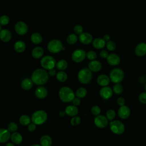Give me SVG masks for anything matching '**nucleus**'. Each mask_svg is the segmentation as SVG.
<instances>
[{"label":"nucleus","mask_w":146,"mask_h":146,"mask_svg":"<svg viewBox=\"0 0 146 146\" xmlns=\"http://www.w3.org/2000/svg\"><path fill=\"white\" fill-rule=\"evenodd\" d=\"M7 129L10 132H15L18 129V125L14 122H11L7 125Z\"/></svg>","instance_id":"nucleus-41"},{"label":"nucleus","mask_w":146,"mask_h":146,"mask_svg":"<svg viewBox=\"0 0 146 146\" xmlns=\"http://www.w3.org/2000/svg\"><path fill=\"white\" fill-rule=\"evenodd\" d=\"M106 46L107 47V49L110 51H114L116 48V43L112 41V40H109L106 42Z\"/></svg>","instance_id":"nucleus-37"},{"label":"nucleus","mask_w":146,"mask_h":146,"mask_svg":"<svg viewBox=\"0 0 146 146\" xmlns=\"http://www.w3.org/2000/svg\"><path fill=\"white\" fill-rule=\"evenodd\" d=\"M88 68L94 72H98L102 69V65L100 62L97 60H91L88 65Z\"/></svg>","instance_id":"nucleus-19"},{"label":"nucleus","mask_w":146,"mask_h":146,"mask_svg":"<svg viewBox=\"0 0 146 146\" xmlns=\"http://www.w3.org/2000/svg\"><path fill=\"white\" fill-rule=\"evenodd\" d=\"M11 134L10 132L6 128H0V143H5L10 138Z\"/></svg>","instance_id":"nucleus-20"},{"label":"nucleus","mask_w":146,"mask_h":146,"mask_svg":"<svg viewBox=\"0 0 146 146\" xmlns=\"http://www.w3.org/2000/svg\"><path fill=\"white\" fill-rule=\"evenodd\" d=\"M52 139L51 137L47 135H43L40 139V144L41 146H51L52 145Z\"/></svg>","instance_id":"nucleus-27"},{"label":"nucleus","mask_w":146,"mask_h":146,"mask_svg":"<svg viewBox=\"0 0 146 146\" xmlns=\"http://www.w3.org/2000/svg\"><path fill=\"white\" fill-rule=\"evenodd\" d=\"M79 40L82 44H89L92 42L93 36L88 32H83L79 35Z\"/></svg>","instance_id":"nucleus-14"},{"label":"nucleus","mask_w":146,"mask_h":146,"mask_svg":"<svg viewBox=\"0 0 146 146\" xmlns=\"http://www.w3.org/2000/svg\"><path fill=\"white\" fill-rule=\"evenodd\" d=\"M116 103L119 106H121L125 105V100L123 97L120 96V97L117 98V99H116Z\"/></svg>","instance_id":"nucleus-45"},{"label":"nucleus","mask_w":146,"mask_h":146,"mask_svg":"<svg viewBox=\"0 0 146 146\" xmlns=\"http://www.w3.org/2000/svg\"><path fill=\"white\" fill-rule=\"evenodd\" d=\"M19 121L20 124L22 125H27L30 123L31 119L28 115H23L20 116L19 119Z\"/></svg>","instance_id":"nucleus-35"},{"label":"nucleus","mask_w":146,"mask_h":146,"mask_svg":"<svg viewBox=\"0 0 146 146\" xmlns=\"http://www.w3.org/2000/svg\"><path fill=\"white\" fill-rule=\"evenodd\" d=\"M109 125L111 131L115 135H122L125 131V125L124 123L120 120H113L110 121Z\"/></svg>","instance_id":"nucleus-5"},{"label":"nucleus","mask_w":146,"mask_h":146,"mask_svg":"<svg viewBox=\"0 0 146 146\" xmlns=\"http://www.w3.org/2000/svg\"><path fill=\"white\" fill-rule=\"evenodd\" d=\"M5 146H15L14 144L11 143H8L7 144H6Z\"/></svg>","instance_id":"nucleus-52"},{"label":"nucleus","mask_w":146,"mask_h":146,"mask_svg":"<svg viewBox=\"0 0 146 146\" xmlns=\"http://www.w3.org/2000/svg\"><path fill=\"white\" fill-rule=\"evenodd\" d=\"M31 79L34 84L42 85L48 81V74L44 69L38 68L33 72Z\"/></svg>","instance_id":"nucleus-1"},{"label":"nucleus","mask_w":146,"mask_h":146,"mask_svg":"<svg viewBox=\"0 0 146 146\" xmlns=\"http://www.w3.org/2000/svg\"><path fill=\"white\" fill-rule=\"evenodd\" d=\"M35 96L40 99L45 98L47 95V90L44 87H39L35 91Z\"/></svg>","instance_id":"nucleus-22"},{"label":"nucleus","mask_w":146,"mask_h":146,"mask_svg":"<svg viewBox=\"0 0 146 146\" xmlns=\"http://www.w3.org/2000/svg\"><path fill=\"white\" fill-rule=\"evenodd\" d=\"M112 90L115 94L121 95L123 92L124 88L120 83H115L112 87Z\"/></svg>","instance_id":"nucleus-31"},{"label":"nucleus","mask_w":146,"mask_h":146,"mask_svg":"<svg viewBox=\"0 0 146 146\" xmlns=\"http://www.w3.org/2000/svg\"><path fill=\"white\" fill-rule=\"evenodd\" d=\"M56 67L58 70L63 71L67 68L68 63L64 59H60L56 63Z\"/></svg>","instance_id":"nucleus-30"},{"label":"nucleus","mask_w":146,"mask_h":146,"mask_svg":"<svg viewBox=\"0 0 146 146\" xmlns=\"http://www.w3.org/2000/svg\"><path fill=\"white\" fill-rule=\"evenodd\" d=\"M87 94V91L84 87H79L76 90L75 94L79 98H83L86 96Z\"/></svg>","instance_id":"nucleus-34"},{"label":"nucleus","mask_w":146,"mask_h":146,"mask_svg":"<svg viewBox=\"0 0 146 146\" xmlns=\"http://www.w3.org/2000/svg\"><path fill=\"white\" fill-rule=\"evenodd\" d=\"M47 47L48 51L53 54L58 53L62 50H64L62 42L57 39H54L51 40L48 43Z\"/></svg>","instance_id":"nucleus-7"},{"label":"nucleus","mask_w":146,"mask_h":146,"mask_svg":"<svg viewBox=\"0 0 146 146\" xmlns=\"http://www.w3.org/2000/svg\"><path fill=\"white\" fill-rule=\"evenodd\" d=\"M97 83L102 87L108 86L111 82L110 76L106 74H100L96 79Z\"/></svg>","instance_id":"nucleus-16"},{"label":"nucleus","mask_w":146,"mask_h":146,"mask_svg":"<svg viewBox=\"0 0 146 146\" xmlns=\"http://www.w3.org/2000/svg\"><path fill=\"white\" fill-rule=\"evenodd\" d=\"M108 120L106 116L103 115H99L96 116L94 118V122L96 127L99 128H104L108 124Z\"/></svg>","instance_id":"nucleus-10"},{"label":"nucleus","mask_w":146,"mask_h":146,"mask_svg":"<svg viewBox=\"0 0 146 146\" xmlns=\"http://www.w3.org/2000/svg\"><path fill=\"white\" fill-rule=\"evenodd\" d=\"M144 88H145V91H146V83H145V86H144Z\"/></svg>","instance_id":"nucleus-54"},{"label":"nucleus","mask_w":146,"mask_h":146,"mask_svg":"<svg viewBox=\"0 0 146 146\" xmlns=\"http://www.w3.org/2000/svg\"><path fill=\"white\" fill-rule=\"evenodd\" d=\"M75 93L68 87H62L59 91V96L60 99L64 103H68L75 98Z\"/></svg>","instance_id":"nucleus-2"},{"label":"nucleus","mask_w":146,"mask_h":146,"mask_svg":"<svg viewBox=\"0 0 146 146\" xmlns=\"http://www.w3.org/2000/svg\"><path fill=\"white\" fill-rule=\"evenodd\" d=\"M106 116L108 121H112L114 120L116 116V112L113 109H108L106 113Z\"/></svg>","instance_id":"nucleus-36"},{"label":"nucleus","mask_w":146,"mask_h":146,"mask_svg":"<svg viewBox=\"0 0 146 146\" xmlns=\"http://www.w3.org/2000/svg\"><path fill=\"white\" fill-rule=\"evenodd\" d=\"M86 57L90 60H94L97 58V54L95 51L91 50L86 52Z\"/></svg>","instance_id":"nucleus-39"},{"label":"nucleus","mask_w":146,"mask_h":146,"mask_svg":"<svg viewBox=\"0 0 146 146\" xmlns=\"http://www.w3.org/2000/svg\"><path fill=\"white\" fill-rule=\"evenodd\" d=\"M55 59L50 55H46L42 58L40 60V65L46 70H50L54 68L56 66Z\"/></svg>","instance_id":"nucleus-8"},{"label":"nucleus","mask_w":146,"mask_h":146,"mask_svg":"<svg viewBox=\"0 0 146 146\" xmlns=\"http://www.w3.org/2000/svg\"><path fill=\"white\" fill-rule=\"evenodd\" d=\"M78 38L75 34H71L66 38V42L68 44L72 45L76 43L78 41Z\"/></svg>","instance_id":"nucleus-32"},{"label":"nucleus","mask_w":146,"mask_h":146,"mask_svg":"<svg viewBox=\"0 0 146 146\" xmlns=\"http://www.w3.org/2000/svg\"><path fill=\"white\" fill-rule=\"evenodd\" d=\"M65 112L67 115H68L70 116H75L79 112L78 108L76 107V106L74 105H69L66 107L65 109Z\"/></svg>","instance_id":"nucleus-25"},{"label":"nucleus","mask_w":146,"mask_h":146,"mask_svg":"<svg viewBox=\"0 0 146 146\" xmlns=\"http://www.w3.org/2000/svg\"><path fill=\"white\" fill-rule=\"evenodd\" d=\"M10 18L7 15H2L0 17V25L1 26H6L9 24Z\"/></svg>","instance_id":"nucleus-38"},{"label":"nucleus","mask_w":146,"mask_h":146,"mask_svg":"<svg viewBox=\"0 0 146 146\" xmlns=\"http://www.w3.org/2000/svg\"><path fill=\"white\" fill-rule=\"evenodd\" d=\"M47 119V114L43 110H38L34 112L32 115L31 120L36 125H40L46 122Z\"/></svg>","instance_id":"nucleus-6"},{"label":"nucleus","mask_w":146,"mask_h":146,"mask_svg":"<svg viewBox=\"0 0 146 146\" xmlns=\"http://www.w3.org/2000/svg\"><path fill=\"white\" fill-rule=\"evenodd\" d=\"M92 79V71L88 68L81 69L78 74V79L82 84L89 83Z\"/></svg>","instance_id":"nucleus-4"},{"label":"nucleus","mask_w":146,"mask_h":146,"mask_svg":"<svg viewBox=\"0 0 146 146\" xmlns=\"http://www.w3.org/2000/svg\"><path fill=\"white\" fill-rule=\"evenodd\" d=\"M109 76L113 83H120L124 78V72L121 68L116 67L110 71Z\"/></svg>","instance_id":"nucleus-3"},{"label":"nucleus","mask_w":146,"mask_h":146,"mask_svg":"<svg viewBox=\"0 0 146 146\" xmlns=\"http://www.w3.org/2000/svg\"><path fill=\"white\" fill-rule=\"evenodd\" d=\"M2 29H1V25H0V31H1V30Z\"/></svg>","instance_id":"nucleus-55"},{"label":"nucleus","mask_w":146,"mask_h":146,"mask_svg":"<svg viewBox=\"0 0 146 146\" xmlns=\"http://www.w3.org/2000/svg\"><path fill=\"white\" fill-rule=\"evenodd\" d=\"M113 94V92L112 88L108 87V86L102 87L99 91V95L102 99L104 100H108L110 99L112 96Z\"/></svg>","instance_id":"nucleus-13"},{"label":"nucleus","mask_w":146,"mask_h":146,"mask_svg":"<svg viewBox=\"0 0 146 146\" xmlns=\"http://www.w3.org/2000/svg\"><path fill=\"white\" fill-rule=\"evenodd\" d=\"M57 80L60 82H64L67 79V74L63 71H59L56 74Z\"/></svg>","instance_id":"nucleus-33"},{"label":"nucleus","mask_w":146,"mask_h":146,"mask_svg":"<svg viewBox=\"0 0 146 146\" xmlns=\"http://www.w3.org/2000/svg\"><path fill=\"white\" fill-rule=\"evenodd\" d=\"M56 72L55 70H54L53 68L49 70V71H48V75H50L51 76H54L56 75Z\"/></svg>","instance_id":"nucleus-49"},{"label":"nucleus","mask_w":146,"mask_h":146,"mask_svg":"<svg viewBox=\"0 0 146 146\" xmlns=\"http://www.w3.org/2000/svg\"><path fill=\"white\" fill-rule=\"evenodd\" d=\"M44 54V50L42 47L36 46L34 47L31 51L32 56L35 59H39L43 56Z\"/></svg>","instance_id":"nucleus-23"},{"label":"nucleus","mask_w":146,"mask_h":146,"mask_svg":"<svg viewBox=\"0 0 146 146\" xmlns=\"http://www.w3.org/2000/svg\"><path fill=\"white\" fill-rule=\"evenodd\" d=\"M12 38V34L10 30L2 29L0 31V40L5 43L9 42Z\"/></svg>","instance_id":"nucleus-18"},{"label":"nucleus","mask_w":146,"mask_h":146,"mask_svg":"<svg viewBox=\"0 0 146 146\" xmlns=\"http://www.w3.org/2000/svg\"><path fill=\"white\" fill-rule=\"evenodd\" d=\"M73 31L76 34H80L83 32V28L80 25H76L74 27Z\"/></svg>","instance_id":"nucleus-43"},{"label":"nucleus","mask_w":146,"mask_h":146,"mask_svg":"<svg viewBox=\"0 0 146 146\" xmlns=\"http://www.w3.org/2000/svg\"><path fill=\"white\" fill-rule=\"evenodd\" d=\"M33 82L31 79L29 78H25L22 81L21 86L22 89H23L24 90H29L33 86Z\"/></svg>","instance_id":"nucleus-29"},{"label":"nucleus","mask_w":146,"mask_h":146,"mask_svg":"<svg viewBox=\"0 0 146 146\" xmlns=\"http://www.w3.org/2000/svg\"><path fill=\"white\" fill-rule=\"evenodd\" d=\"M31 146H41V145H40L39 144H33V145H32Z\"/></svg>","instance_id":"nucleus-53"},{"label":"nucleus","mask_w":146,"mask_h":146,"mask_svg":"<svg viewBox=\"0 0 146 146\" xmlns=\"http://www.w3.org/2000/svg\"><path fill=\"white\" fill-rule=\"evenodd\" d=\"M135 54L137 56H143L146 55V43L141 42L136 45L135 48Z\"/></svg>","instance_id":"nucleus-17"},{"label":"nucleus","mask_w":146,"mask_h":146,"mask_svg":"<svg viewBox=\"0 0 146 146\" xmlns=\"http://www.w3.org/2000/svg\"><path fill=\"white\" fill-rule=\"evenodd\" d=\"M86 57V52L84 50L76 49L72 54L71 58L75 63H80L83 62Z\"/></svg>","instance_id":"nucleus-9"},{"label":"nucleus","mask_w":146,"mask_h":146,"mask_svg":"<svg viewBox=\"0 0 146 146\" xmlns=\"http://www.w3.org/2000/svg\"><path fill=\"white\" fill-rule=\"evenodd\" d=\"M66 113L65 111H60L59 112V115L60 116H61V117L64 116L66 115Z\"/></svg>","instance_id":"nucleus-51"},{"label":"nucleus","mask_w":146,"mask_h":146,"mask_svg":"<svg viewBox=\"0 0 146 146\" xmlns=\"http://www.w3.org/2000/svg\"><path fill=\"white\" fill-rule=\"evenodd\" d=\"M14 30L16 33L19 35H25L28 32V26L23 21L17 22L14 26Z\"/></svg>","instance_id":"nucleus-11"},{"label":"nucleus","mask_w":146,"mask_h":146,"mask_svg":"<svg viewBox=\"0 0 146 146\" xmlns=\"http://www.w3.org/2000/svg\"><path fill=\"white\" fill-rule=\"evenodd\" d=\"M81 122V118L79 116H74L71 119L70 123L72 126L78 125Z\"/></svg>","instance_id":"nucleus-42"},{"label":"nucleus","mask_w":146,"mask_h":146,"mask_svg":"<svg viewBox=\"0 0 146 146\" xmlns=\"http://www.w3.org/2000/svg\"><path fill=\"white\" fill-rule=\"evenodd\" d=\"M131 114V110L128 106L126 105H123L120 106L117 110V115L121 119H128Z\"/></svg>","instance_id":"nucleus-12"},{"label":"nucleus","mask_w":146,"mask_h":146,"mask_svg":"<svg viewBox=\"0 0 146 146\" xmlns=\"http://www.w3.org/2000/svg\"><path fill=\"white\" fill-rule=\"evenodd\" d=\"M92 43L93 47L95 48L98 50L103 48L106 44V42H105V40L101 38H96L93 39Z\"/></svg>","instance_id":"nucleus-21"},{"label":"nucleus","mask_w":146,"mask_h":146,"mask_svg":"<svg viewBox=\"0 0 146 146\" xmlns=\"http://www.w3.org/2000/svg\"><path fill=\"white\" fill-rule=\"evenodd\" d=\"M108 55H109L108 52L107 50H102L99 52L100 56L102 58H103V59H107Z\"/></svg>","instance_id":"nucleus-46"},{"label":"nucleus","mask_w":146,"mask_h":146,"mask_svg":"<svg viewBox=\"0 0 146 146\" xmlns=\"http://www.w3.org/2000/svg\"><path fill=\"white\" fill-rule=\"evenodd\" d=\"M10 139H11L13 143H14L15 144H17V145L21 144L23 140L22 136L21 135V133H19V132H13L11 135Z\"/></svg>","instance_id":"nucleus-26"},{"label":"nucleus","mask_w":146,"mask_h":146,"mask_svg":"<svg viewBox=\"0 0 146 146\" xmlns=\"http://www.w3.org/2000/svg\"><path fill=\"white\" fill-rule=\"evenodd\" d=\"M31 41L35 44H39L42 42V36L39 33H34L31 35Z\"/></svg>","instance_id":"nucleus-28"},{"label":"nucleus","mask_w":146,"mask_h":146,"mask_svg":"<svg viewBox=\"0 0 146 146\" xmlns=\"http://www.w3.org/2000/svg\"><path fill=\"white\" fill-rule=\"evenodd\" d=\"M26 43L23 40H18L14 44V49L18 53L23 52L26 49Z\"/></svg>","instance_id":"nucleus-24"},{"label":"nucleus","mask_w":146,"mask_h":146,"mask_svg":"<svg viewBox=\"0 0 146 146\" xmlns=\"http://www.w3.org/2000/svg\"><path fill=\"white\" fill-rule=\"evenodd\" d=\"M106 59L108 64L112 66H117L120 63L121 60L120 56L117 54L114 53L109 54Z\"/></svg>","instance_id":"nucleus-15"},{"label":"nucleus","mask_w":146,"mask_h":146,"mask_svg":"<svg viewBox=\"0 0 146 146\" xmlns=\"http://www.w3.org/2000/svg\"><path fill=\"white\" fill-rule=\"evenodd\" d=\"M139 102L144 104H146V91L141 92L139 95Z\"/></svg>","instance_id":"nucleus-44"},{"label":"nucleus","mask_w":146,"mask_h":146,"mask_svg":"<svg viewBox=\"0 0 146 146\" xmlns=\"http://www.w3.org/2000/svg\"><path fill=\"white\" fill-rule=\"evenodd\" d=\"M35 129H36V124H34V123H30L28 125V130L30 132H33L35 130Z\"/></svg>","instance_id":"nucleus-47"},{"label":"nucleus","mask_w":146,"mask_h":146,"mask_svg":"<svg viewBox=\"0 0 146 146\" xmlns=\"http://www.w3.org/2000/svg\"><path fill=\"white\" fill-rule=\"evenodd\" d=\"M110 38H111V36L109 34H105L103 35V39L105 40L106 42L110 40Z\"/></svg>","instance_id":"nucleus-50"},{"label":"nucleus","mask_w":146,"mask_h":146,"mask_svg":"<svg viewBox=\"0 0 146 146\" xmlns=\"http://www.w3.org/2000/svg\"><path fill=\"white\" fill-rule=\"evenodd\" d=\"M91 112L93 115L96 116L100 115V113L101 112V109L98 106L95 105L91 107Z\"/></svg>","instance_id":"nucleus-40"},{"label":"nucleus","mask_w":146,"mask_h":146,"mask_svg":"<svg viewBox=\"0 0 146 146\" xmlns=\"http://www.w3.org/2000/svg\"><path fill=\"white\" fill-rule=\"evenodd\" d=\"M72 102L73 104H74V106H78L80 105V102H81L80 99H79V98H78V97H76V98L75 97V98L73 99V100H72Z\"/></svg>","instance_id":"nucleus-48"}]
</instances>
